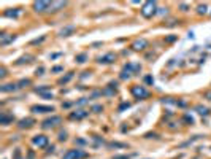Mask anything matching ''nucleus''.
Masks as SVG:
<instances>
[{
    "label": "nucleus",
    "mask_w": 211,
    "mask_h": 159,
    "mask_svg": "<svg viewBox=\"0 0 211 159\" xmlns=\"http://www.w3.org/2000/svg\"><path fill=\"white\" fill-rule=\"evenodd\" d=\"M155 10H157V5L155 2H146L143 3V8H141V14L144 18H152L155 14Z\"/></svg>",
    "instance_id": "1"
},
{
    "label": "nucleus",
    "mask_w": 211,
    "mask_h": 159,
    "mask_svg": "<svg viewBox=\"0 0 211 159\" xmlns=\"http://www.w3.org/2000/svg\"><path fill=\"white\" fill-rule=\"evenodd\" d=\"M130 92H132V96H133L135 99H146V97L149 96L148 89H146L144 86H140V85H136V86H132Z\"/></svg>",
    "instance_id": "2"
},
{
    "label": "nucleus",
    "mask_w": 211,
    "mask_h": 159,
    "mask_svg": "<svg viewBox=\"0 0 211 159\" xmlns=\"http://www.w3.org/2000/svg\"><path fill=\"white\" fill-rule=\"evenodd\" d=\"M87 153L82 151V149H68V151L62 156V159H81V157H86Z\"/></svg>",
    "instance_id": "3"
},
{
    "label": "nucleus",
    "mask_w": 211,
    "mask_h": 159,
    "mask_svg": "<svg viewBox=\"0 0 211 159\" xmlns=\"http://www.w3.org/2000/svg\"><path fill=\"white\" fill-rule=\"evenodd\" d=\"M62 123V118L60 116H52V118H48V119H44L43 123H41V127L43 129H52V127H56L57 124Z\"/></svg>",
    "instance_id": "4"
},
{
    "label": "nucleus",
    "mask_w": 211,
    "mask_h": 159,
    "mask_svg": "<svg viewBox=\"0 0 211 159\" xmlns=\"http://www.w3.org/2000/svg\"><path fill=\"white\" fill-rule=\"evenodd\" d=\"M48 142H49V138L46 135H35L32 138V143L35 146H38V148H44V146L48 145Z\"/></svg>",
    "instance_id": "5"
},
{
    "label": "nucleus",
    "mask_w": 211,
    "mask_h": 159,
    "mask_svg": "<svg viewBox=\"0 0 211 159\" xmlns=\"http://www.w3.org/2000/svg\"><path fill=\"white\" fill-rule=\"evenodd\" d=\"M51 8V3L49 2H35L33 3V10L36 13H43V11H46Z\"/></svg>",
    "instance_id": "6"
},
{
    "label": "nucleus",
    "mask_w": 211,
    "mask_h": 159,
    "mask_svg": "<svg viewBox=\"0 0 211 159\" xmlns=\"http://www.w3.org/2000/svg\"><path fill=\"white\" fill-rule=\"evenodd\" d=\"M33 113H51L54 111V107H48V105H33L30 108Z\"/></svg>",
    "instance_id": "7"
},
{
    "label": "nucleus",
    "mask_w": 211,
    "mask_h": 159,
    "mask_svg": "<svg viewBox=\"0 0 211 159\" xmlns=\"http://www.w3.org/2000/svg\"><path fill=\"white\" fill-rule=\"evenodd\" d=\"M114 59H116V56L113 53H108V54L102 56V58H98V62L100 64H111V62H114Z\"/></svg>",
    "instance_id": "8"
},
{
    "label": "nucleus",
    "mask_w": 211,
    "mask_h": 159,
    "mask_svg": "<svg viewBox=\"0 0 211 159\" xmlns=\"http://www.w3.org/2000/svg\"><path fill=\"white\" fill-rule=\"evenodd\" d=\"M89 113L84 110H79V111H71L70 113V119H82V118H86Z\"/></svg>",
    "instance_id": "9"
},
{
    "label": "nucleus",
    "mask_w": 211,
    "mask_h": 159,
    "mask_svg": "<svg viewBox=\"0 0 211 159\" xmlns=\"http://www.w3.org/2000/svg\"><path fill=\"white\" fill-rule=\"evenodd\" d=\"M114 92H116V83H109V85H108V88L102 91V94L109 97V96H114Z\"/></svg>",
    "instance_id": "10"
},
{
    "label": "nucleus",
    "mask_w": 211,
    "mask_h": 159,
    "mask_svg": "<svg viewBox=\"0 0 211 159\" xmlns=\"http://www.w3.org/2000/svg\"><path fill=\"white\" fill-rule=\"evenodd\" d=\"M146 46H148V42L146 40H136L133 45H132V48L135 50V51H141V50H144Z\"/></svg>",
    "instance_id": "11"
},
{
    "label": "nucleus",
    "mask_w": 211,
    "mask_h": 159,
    "mask_svg": "<svg viewBox=\"0 0 211 159\" xmlns=\"http://www.w3.org/2000/svg\"><path fill=\"white\" fill-rule=\"evenodd\" d=\"M33 124H35V121H33L32 118H25V119H21V121H19V127H21V129H24V127L29 129V127H32Z\"/></svg>",
    "instance_id": "12"
},
{
    "label": "nucleus",
    "mask_w": 211,
    "mask_h": 159,
    "mask_svg": "<svg viewBox=\"0 0 211 159\" xmlns=\"http://www.w3.org/2000/svg\"><path fill=\"white\" fill-rule=\"evenodd\" d=\"M14 118L11 115H6V111H3L2 116H0V121H2V124H8V123H11Z\"/></svg>",
    "instance_id": "13"
},
{
    "label": "nucleus",
    "mask_w": 211,
    "mask_h": 159,
    "mask_svg": "<svg viewBox=\"0 0 211 159\" xmlns=\"http://www.w3.org/2000/svg\"><path fill=\"white\" fill-rule=\"evenodd\" d=\"M17 88H19L17 85H3L0 89H2V92H10V91H16Z\"/></svg>",
    "instance_id": "14"
},
{
    "label": "nucleus",
    "mask_w": 211,
    "mask_h": 159,
    "mask_svg": "<svg viewBox=\"0 0 211 159\" xmlns=\"http://www.w3.org/2000/svg\"><path fill=\"white\" fill-rule=\"evenodd\" d=\"M13 40H14V35L6 37V34H3V35H2V42H0V43H2V46H5V45H8L10 42H13Z\"/></svg>",
    "instance_id": "15"
},
{
    "label": "nucleus",
    "mask_w": 211,
    "mask_h": 159,
    "mask_svg": "<svg viewBox=\"0 0 211 159\" xmlns=\"http://www.w3.org/2000/svg\"><path fill=\"white\" fill-rule=\"evenodd\" d=\"M73 30H75V27H73V26H70V27H65V29H62V30H60V35H62V37H68V35H70Z\"/></svg>",
    "instance_id": "16"
},
{
    "label": "nucleus",
    "mask_w": 211,
    "mask_h": 159,
    "mask_svg": "<svg viewBox=\"0 0 211 159\" xmlns=\"http://www.w3.org/2000/svg\"><path fill=\"white\" fill-rule=\"evenodd\" d=\"M30 59H32V56H24V58H21V59L17 61L16 64H17V65H21V64H29V62H30Z\"/></svg>",
    "instance_id": "17"
},
{
    "label": "nucleus",
    "mask_w": 211,
    "mask_h": 159,
    "mask_svg": "<svg viewBox=\"0 0 211 159\" xmlns=\"http://www.w3.org/2000/svg\"><path fill=\"white\" fill-rule=\"evenodd\" d=\"M71 78H73V73H68L67 77H63V78H60V80H59V85H65V83H68Z\"/></svg>",
    "instance_id": "18"
},
{
    "label": "nucleus",
    "mask_w": 211,
    "mask_h": 159,
    "mask_svg": "<svg viewBox=\"0 0 211 159\" xmlns=\"http://www.w3.org/2000/svg\"><path fill=\"white\" fill-rule=\"evenodd\" d=\"M86 59H87V54H86V53H82V54H78V56H76V61H78L79 64L86 62Z\"/></svg>",
    "instance_id": "19"
},
{
    "label": "nucleus",
    "mask_w": 211,
    "mask_h": 159,
    "mask_svg": "<svg viewBox=\"0 0 211 159\" xmlns=\"http://www.w3.org/2000/svg\"><path fill=\"white\" fill-rule=\"evenodd\" d=\"M30 85V80H21L19 83H17V86L19 88H24V86H29Z\"/></svg>",
    "instance_id": "20"
},
{
    "label": "nucleus",
    "mask_w": 211,
    "mask_h": 159,
    "mask_svg": "<svg viewBox=\"0 0 211 159\" xmlns=\"http://www.w3.org/2000/svg\"><path fill=\"white\" fill-rule=\"evenodd\" d=\"M206 13V5H200L198 6V14H205Z\"/></svg>",
    "instance_id": "21"
},
{
    "label": "nucleus",
    "mask_w": 211,
    "mask_h": 159,
    "mask_svg": "<svg viewBox=\"0 0 211 159\" xmlns=\"http://www.w3.org/2000/svg\"><path fill=\"white\" fill-rule=\"evenodd\" d=\"M13 159H22V157H21V149H19V148H17L16 151H14V156H13Z\"/></svg>",
    "instance_id": "22"
},
{
    "label": "nucleus",
    "mask_w": 211,
    "mask_h": 159,
    "mask_svg": "<svg viewBox=\"0 0 211 159\" xmlns=\"http://www.w3.org/2000/svg\"><path fill=\"white\" fill-rule=\"evenodd\" d=\"M59 140H60V142H63V140H67V132H65V130L59 134Z\"/></svg>",
    "instance_id": "23"
},
{
    "label": "nucleus",
    "mask_w": 211,
    "mask_h": 159,
    "mask_svg": "<svg viewBox=\"0 0 211 159\" xmlns=\"http://www.w3.org/2000/svg\"><path fill=\"white\" fill-rule=\"evenodd\" d=\"M92 110L95 111V113H98V111H102V110H103V107H102V105H94Z\"/></svg>",
    "instance_id": "24"
},
{
    "label": "nucleus",
    "mask_w": 211,
    "mask_h": 159,
    "mask_svg": "<svg viewBox=\"0 0 211 159\" xmlns=\"http://www.w3.org/2000/svg\"><path fill=\"white\" fill-rule=\"evenodd\" d=\"M17 14V11H5L3 13V16H16Z\"/></svg>",
    "instance_id": "25"
},
{
    "label": "nucleus",
    "mask_w": 211,
    "mask_h": 159,
    "mask_svg": "<svg viewBox=\"0 0 211 159\" xmlns=\"http://www.w3.org/2000/svg\"><path fill=\"white\" fill-rule=\"evenodd\" d=\"M144 81L148 83V85H152V83H154V78H152V77H146V78H144Z\"/></svg>",
    "instance_id": "26"
},
{
    "label": "nucleus",
    "mask_w": 211,
    "mask_h": 159,
    "mask_svg": "<svg viewBox=\"0 0 211 159\" xmlns=\"http://www.w3.org/2000/svg\"><path fill=\"white\" fill-rule=\"evenodd\" d=\"M62 70H63V67H52V69H51V72H52V73H56V72H62Z\"/></svg>",
    "instance_id": "27"
},
{
    "label": "nucleus",
    "mask_w": 211,
    "mask_h": 159,
    "mask_svg": "<svg viewBox=\"0 0 211 159\" xmlns=\"http://www.w3.org/2000/svg\"><path fill=\"white\" fill-rule=\"evenodd\" d=\"M124 108H129V104H122L121 107H119V111H122Z\"/></svg>",
    "instance_id": "28"
},
{
    "label": "nucleus",
    "mask_w": 211,
    "mask_h": 159,
    "mask_svg": "<svg viewBox=\"0 0 211 159\" xmlns=\"http://www.w3.org/2000/svg\"><path fill=\"white\" fill-rule=\"evenodd\" d=\"M43 70H44L43 67H40V69H36V75H43Z\"/></svg>",
    "instance_id": "29"
},
{
    "label": "nucleus",
    "mask_w": 211,
    "mask_h": 159,
    "mask_svg": "<svg viewBox=\"0 0 211 159\" xmlns=\"http://www.w3.org/2000/svg\"><path fill=\"white\" fill-rule=\"evenodd\" d=\"M5 75H6V70H5V69L2 67V73H0V77H2V78H3V77H5Z\"/></svg>",
    "instance_id": "30"
},
{
    "label": "nucleus",
    "mask_w": 211,
    "mask_h": 159,
    "mask_svg": "<svg viewBox=\"0 0 211 159\" xmlns=\"http://www.w3.org/2000/svg\"><path fill=\"white\" fill-rule=\"evenodd\" d=\"M176 40V37H168V38H167V42H175Z\"/></svg>",
    "instance_id": "31"
},
{
    "label": "nucleus",
    "mask_w": 211,
    "mask_h": 159,
    "mask_svg": "<svg viewBox=\"0 0 211 159\" xmlns=\"http://www.w3.org/2000/svg\"><path fill=\"white\" fill-rule=\"evenodd\" d=\"M181 8H182V11H187V5L182 3V5H181Z\"/></svg>",
    "instance_id": "32"
},
{
    "label": "nucleus",
    "mask_w": 211,
    "mask_h": 159,
    "mask_svg": "<svg viewBox=\"0 0 211 159\" xmlns=\"http://www.w3.org/2000/svg\"><path fill=\"white\" fill-rule=\"evenodd\" d=\"M208 97H209V99H211V94H208Z\"/></svg>",
    "instance_id": "33"
}]
</instances>
